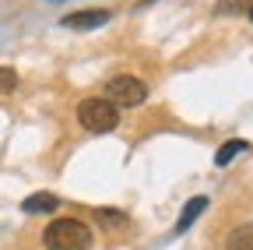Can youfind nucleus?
<instances>
[{"mask_svg":"<svg viewBox=\"0 0 253 250\" xmlns=\"http://www.w3.org/2000/svg\"><path fill=\"white\" fill-rule=\"evenodd\" d=\"M95 218L106 222V226H126V215H123V211H109V208H99V211H95Z\"/></svg>","mask_w":253,"mask_h":250,"instance_id":"nucleus-9","label":"nucleus"},{"mask_svg":"<svg viewBox=\"0 0 253 250\" xmlns=\"http://www.w3.org/2000/svg\"><path fill=\"white\" fill-rule=\"evenodd\" d=\"M53 4H67V0H53Z\"/></svg>","mask_w":253,"mask_h":250,"instance_id":"nucleus-13","label":"nucleus"},{"mask_svg":"<svg viewBox=\"0 0 253 250\" xmlns=\"http://www.w3.org/2000/svg\"><path fill=\"white\" fill-rule=\"evenodd\" d=\"M78 120H81L84 131L106 134V131H113L120 123V113H116V106L109 99H84V102H78Z\"/></svg>","mask_w":253,"mask_h":250,"instance_id":"nucleus-2","label":"nucleus"},{"mask_svg":"<svg viewBox=\"0 0 253 250\" xmlns=\"http://www.w3.org/2000/svg\"><path fill=\"white\" fill-rule=\"evenodd\" d=\"M46 250H88L91 247V229L81 218H53L42 229Z\"/></svg>","mask_w":253,"mask_h":250,"instance_id":"nucleus-1","label":"nucleus"},{"mask_svg":"<svg viewBox=\"0 0 253 250\" xmlns=\"http://www.w3.org/2000/svg\"><path fill=\"white\" fill-rule=\"evenodd\" d=\"M253 0H221L218 4V14H239V11H250Z\"/></svg>","mask_w":253,"mask_h":250,"instance_id":"nucleus-10","label":"nucleus"},{"mask_svg":"<svg viewBox=\"0 0 253 250\" xmlns=\"http://www.w3.org/2000/svg\"><path fill=\"white\" fill-rule=\"evenodd\" d=\"M246 14H250V21H253V4H250V11H246Z\"/></svg>","mask_w":253,"mask_h":250,"instance_id":"nucleus-12","label":"nucleus"},{"mask_svg":"<svg viewBox=\"0 0 253 250\" xmlns=\"http://www.w3.org/2000/svg\"><path fill=\"white\" fill-rule=\"evenodd\" d=\"M109 18H113L109 11H74V14H63L60 25H63V28H81V32H88V28L106 25Z\"/></svg>","mask_w":253,"mask_h":250,"instance_id":"nucleus-4","label":"nucleus"},{"mask_svg":"<svg viewBox=\"0 0 253 250\" xmlns=\"http://www.w3.org/2000/svg\"><path fill=\"white\" fill-rule=\"evenodd\" d=\"M204 208H208V198H190V201H186V208H183V211H179V218H176L172 233H176V236H183V233L194 226L201 215H204Z\"/></svg>","mask_w":253,"mask_h":250,"instance_id":"nucleus-5","label":"nucleus"},{"mask_svg":"<svg viewBox=\"0 0 253 250\" xmlns=\"http://www.w3.org/2000/svg\"><path fill=\"white\" fill-rule=\"evenodd\" d=\"M239 151H246V141H225L218 148V155H214V166H229Z\"/></svg>","mask_w":253,"mask_h":250,"instance_id":"nucleus-8","label":"nucleus"},{"mask_svg":"<svg viewBox=\"0 0 253 250\" xmlns=\"http://www.w3.org/2000/svg\"><path fill=\"white\" fill-rule=\"evenodd\" d=\"M56 204H60V198L42 191V194H32V198H25V204H21V208H25L28 215H42V211H56Z\"/></svg>","mask_w":253,"mask_h":250,"instance_id":"nucleus-6","label":"nucleus"},{"mask_svg":"<svg viewBox=\"0 0 253 250\" xmlns=\"http://www.w3.org/2000/svg\"><path fill=\"white\" fill-rule=\"evenodd\" d=\"M106 92H109V102L113 106H126V109H134V106H141L148 99V85L141 78H130V74L113 78Z\"/></svg>","mask_w":253,"mask_h":250,"instance_id":"nucleus-3","label":"nucleus"},{"mask_svg":"<svg viewBox=\"0 0 253 250\" xmlns=\"http://www.w3.org/2000/svg\"><path fill=\"white\" fill-rule=\"evenodd\" d=\"M14 88H18L14 67H0V92H14Z\"/></svg>","mask_w":253,"mask_h":250,"instance_id":"nucleus-11","label":"nucleus"},{"mask_svg":"<svg viewBox=\"0 0 253 250\" xmlns=\"http://www.w3.org/2000/svg\"><path fill=\"white\" fill-rule=\"evenodd\" d=\"M225 250H253V226H239L229 233Z\"/></svg>","mask_w":253,"mask_h":250,"instance_id":"nucleus-7","label":"nucleus"}]
</instances>
